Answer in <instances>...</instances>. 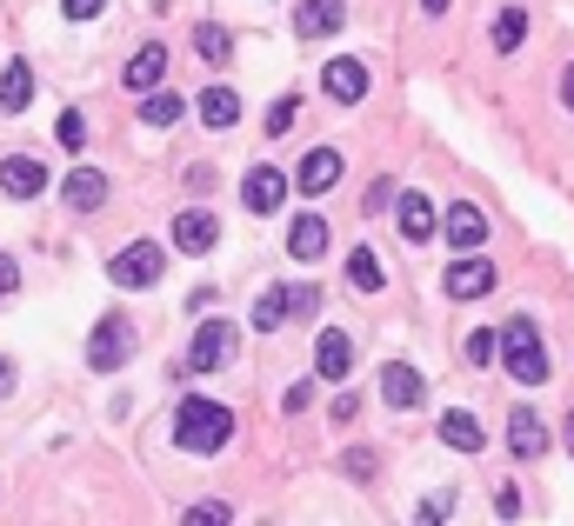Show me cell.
<instances>
[{
	"instance_id": "8992f818",
	"label": "cell",
	"mask_w": 574,
	"mask_h": 526,
	"mask_svg": "<svg viewBox=\"0 0 574 526\" xmlns=\"http://www.w3.org/2000/svg\"><path fill=\"white\" fill-rule=\"evenodd\" d=\"M320 87H327V101H335V107H361L368 101V60L361 54H335L320 67Z\"/></svg>"
},
{
	"instance_id": "d6a6232c",
	"label": "cell",
	"mask_w": 574,
	"mask_h": 526,
	"mask_svg": "<svg viewBox=\"0 0 574 526\" xmlns=\"http://www.w3.org/2000/svg\"><path fill=\"white\" fill-rule=\"evenodd\" d=\"M221 519H234L221 500H201V506H188V526H221Z\"/></svg>"
},
{
	"instance_id": "e575fe53",
	"label": "cell",
	"mask_w": 574,
	"mask_h": 526,
	"mask_svg": "<svg viewBox=\"0 0 574 526\" xmlns=\"http://www.w3.org/2000/svg\"><path fill=\"white\" fill-rule=\"evenodd\" d=\"M307 400H314V380H301V387H288V400H281V407H288V413H307Z\"/></svg>"
},
{
	"instance_id": "ee69618b",
	"label": "cell",
	"mask_w": 574,
	"mask_h": 526,
	"mask_svg": "<svg viewBox=\"0 0 574 526\" xmlns=\"http://www.w3.org/2000/svg\"><path fill=\"white\" fill-rule=\"evenodd\" d=\"M421 8H428V14H448V0H421Z\"/></svg>"
},
{
	"instance_id": "8fae6325",
	"label": "cell",
	"mask_w": 574,
	"mask_h": 526,
	"mask_svg": "<svg viewBox=\"0 0 574 526\" xmlns=\"http://www.w3.org/2000/svg\"><path fill=\"white\" fill-rule=\"evenodd\" d=\"M421 393H428V380H421L415 367H407V361H387V367H381V400H387L394 413H415V407H421Z\"/></svg>"
},
{
	"instance_id": "ffe728a7",
	"label": "cell",
	"mask_w": 574,
	"mask_h": 526,
	"mask_svg": "<svg viewBox=\"0 0 574 526\" xmlns=\"http://www.w3.org/2000/svg\"><path fill=\"white\" fill-rule=\"evenodd\" d=\"M508 447H515L521 460H541V454H548V426H541L528 407H515V413H508Z\"/></svg>"
},
{
	"instance_id": "7c38bea8",
	"label": "cell",
	"mask_w": 574,
	"mask_h": 526,
	"mask_svg": "<svg viewBox=\"0 0 574 526\" xmlns=\"http://www.w3.org/2000/svg\"><path fill=\"white\" fill-rule=\"evenodd\" d=\"M175 247H181V253H194V260H201V253H214V247H221V220H214L207 207L175 214Z\"/></svg>"
},
{
	"instance_id": "ba28073f",
	"label": "cell",
	"mask_w": 574,
	"mask_h": 526,
	"mask_svg": "<svg viewBox=\"0 0 574 526\" xmlns=\"http://www.w3.org/2000/svg\"><path fill=\"white\" fill-rule=\"evenodd\" d=\"M227 361H234V327H227V320H207V327H194L188 367H194V374H214V367H227Z\"/></svg>"
},
{
	"instance_id": "d590c367",
	"label": "cell",
	"mask_w": 574,
	"mask_h": 526,
	"mask_svg": "<svg viewBox=\"0 0 574 526\" xmlns=\"http://www.w3.org/2000/svg\"><path fill=\"white\" fill-rule=\"evenodd\" d=\"M374 467H381V460H374V454H361V447H354V454H348V473H354V480H374Z\"/></svg>"
},
{
	"instance_id": "9a60e30c",
	"label": "cell",
	"mask_w": 574,
	"mask_h": 526,
	"mask_svg": "<svg viewBox=\"0 0 574 526\" xmlns=\"http://www.w3.org/2000/svg\"><path fill=\"white\" fill-rule=\"evenodd\" d=\"M60 201H67L74 214H94V207L108 201V173H101V167H74L67 181H60Z\"/></svg>"
},
{
	"instance_id": "836d02e7",
	"label": "cell",
	"mask_w": 574,
	"mask_h": 526,
	"mask_svg": "<svg viewBox=\"0 0 574 526\" xmlns=\"http://www.w3.org/2000/svg\"><path fill=\"white\" fill-rule=\"evenodd\" d=\"M108 0H67V21H101Z\"/></svg>"
},
{
	"instance_id": "5b68a950",
	"label": "cell",
	"mask_w": 574,
	"mask_h": 526,
	"mask_svg": "<svg viewBox=\"0 0 574 526\" xmlns=\"http://www.w3.org/2000/svg\"><path fill=\"white\" fill-rule=\"evenodd\" d=\"M495 281H502L495 260H481V247H474V253H461L454 267L441 274V294L448 300H487V294H495Z\"/></svg>"
},
{
	"instance_id": "3957f363",
	"label": "cell",
	"mask_w": 574,
	"mask_h": 526,
	"mask_svg": "<svg viewBox=\"0 0 574 526\" xmlns=\"http://www.w3.org/2000/svg\"><path fill=\"white\" fill-rule=\"evenodd\" d=\"M160 274H168V247H154V240H127V247L108 260V281H114V287H127V294L154 287Z\"/></svg>"
},
{
	"instance_id": "cb8c5ba5",
	"label": "cell",
	"mask_w": 574,
	"mask_h": 526,
	"mask_svg": "<svg viewBox=\"0 0 574 526\" xmlns=\"http://www.w3.org/2000/svg\"><path fill=\"white\" fill-rule=\"evenodd\" d=\"M201 121L207 127H234L240 121V94H234V87H207V94H201Z\"/></svg>"
},
{
	"instance_id": "7a4b0ae2",
	"label": "cell",
	"mask_w": 574,
	"mask_h": 526,
	"mask_svg": "<svg viewBox=\"0 0 574 526\" xmlns=\"http://www.w3.org/2000/svg\"><path fill=\"white\" fill-rule=\"evenodd\" d=\"M175 441H181V454H221L234 441V413L207 393H188L175 407Z\"/></svg>"
},
{
	"instance_id": "83f0119b",
	"label": "cell",
	"mask_w": 574,
	"mask_h": 526,
	"mask_svg": "<svg viewBox=\"0 0 574 526\" xmlns=\"http://www.w3.org/2000/svg\"><path fill=\"white\" fill-rule=\"evenodd\" d=\"M281 320H288V287H268V294L255 300V327H261V333H274Z\"/></svg>"
},
{
	"instance_id": "4316f807",
	"label": "cell",
	"mask_w": 574,
	"mask_h": 526,
	"mask_svg": "<svg viewBox=\"0 0 574 526\" xmlns=\"http://www.w3.org/2000/svg\"><path fill=\"white\" fill-rule=\"evenodd\" d=\"M194 54H201L207 67H221V60L234 54V34H227V27H214V21H201V27H194Z\"/></svg>"
},
{
	"instance_id": "1f68e13d",
	"label": "cell",
	"mask_w": 574,
	"mask_h": 526,
	"mask_svg": "<svg viewBox=\"0 0 574 526\" xmlns=\"http://www.w3.org/2000/svg\"><path fill=\"white\" fill-rule=\"evenodd\" d=\"M288 313H320V287H288Z\"/></svg>"
},
{
	"instance_id": "603a6c76",
	"label": "cell",
	"mask_w": 574,
	"mask_h": 526,
	"mask_svg": "<svg viewBox=\"0 0 574 526\" xmlns=\"http://www.w3.org/2000/svg\"><path fill=\"white\" fill-rule=\"evenodd\" d=\"M34 101V67L27 60H14L8 73H0V114H21Z\"/></svg>"
},
{
	"instance_id": "f1b7e54d",
	"label": "cell",
	"mask_w": 574,
	"mask_h": 526,
	"mask_svg": "<svg viewBox=\"0 0 574 526\" xmlns=\"http://www.w3.org/2000/svg\"><path fill=\"white\" fill-rule=\"evenodd\" d=\"M461 354H468V367H487V361H495V327H474L461 340Z\"/></svg>"
},
{
	"instance_id": "f546056e",
	"label": "cell",
	"mask_w": 574,
	"mask_h": 526,
	"mask_svg": "<svg viewBox=\"0 0 574 526\" xmlns=\"http://www.w3.org/2000/svg\"><path fill=\"white\" fill-rule=\"evenodd\" d=\"M54 134H60V147H67V153L88 147V121H80V114H60V127H54Z\"/></svg>"
},
{
	"instance_id": "d4e9b609",
	"label": "cell",
	"mask_w": 574,
	"mask_h": 526,
	"mask_svg": "<svg viewBox=\"0 0 574 526\" xmlns=\"http://www.w3.org/2000/svg\"><path fill=\"white\" fill-rule=\"evenodd\" d=\"M188 107H181V94H168V87H147V101H140V121L147 127H175Z\"/></svg>"
},
{
	"instance_id": "277c9868",
	"label": "cell",
	"mask_w": 574,
	"mask_h": 526,
	"mask_svg": "<svg viewBox=\"0 0 574 526\" xmlns=\"http://www.w3.org/2000/svg\"><path fill=\"white\" fill-rule=\"evenodd\" d=\"M127 354H134L127 320H121V313H101L94 333H88V367H94V374H114V367H127Z\"/></svg>"
},
{
	"instance_id": "f35d334b",
	"label": "cell",
	"mask_w": 574,
	"mask_h": 526,
	"mask_svg": "<svg viewBox=\"0 0 574 526\" xmlns=\"http://www.w3.org/2000/svg\"><path fill=\"white\" fill-rule=\"evenodd\" d=\"M188 187L194 194H214V167H188Z\"/></svg>"
},
{
	"instance_id": "60d3db41",
	"label": "cell",
	"mask_w": 574,
	"mask_h": 526,
	"mask_svg": "<svg viewBox=\"0 0 574 526\" xmlns=\"http://www.w3.org/2000/svg\"><path fill=\"white\" fill-rule=\"evenodd\" d=\"M561 107L574 114V60H567V73H561Z\"/></svg>"
},
{
	"instance_id": "e0dca14e",
	"label": "cell",
	"mask_w": 574,
	"mask_h": 526,
	"mask_svg": "<svg viewBox=\"0 0 574 526\" xmlns=\"http://www.w3.org/2000/svg\"><path fill=\"white\" fill-rule=\"evenodd\" d=\"M0 187H8L14 201H34V194L47 187V167H41L34 153H8V160H0Z\"/></svg>"
},
{
	"instance_id": "30bf717a",
	"label": "cell",
	"mask_w": 574,
	"mask_h": 526,
	"mask_svg": "<svg viewBox=\"0 0 574 526\" xmlns=\"http://www.w3.org/2000/svg\"><path fill=\"white\" fill-rule=\"evenodd\" d=\"M281 201H288V173L281 167H255L248 181H240V207L248 214H281Z\"/></svg>"
},
{
	"instance_id": "484cf974",
	"label": "cell",
	"mask_w": 574,
	"mask_h": 526,
	"mask_svg": "<svg viewBox=\"0 0 574 526\" xmlns=\"http://www.w3.org/2000/svg\"><path fill=\"white\" fill-rule=\"evenodd\" d=\"M528 41V8H502L495 14V54H515Z\"/></svg>"
},
{
	"instance_id": "7bdbcfd3",
	"label": "cell",
	"mask_w": 574,
	"mask_h": 526,
	"mask_svg": "<svg viewBox=\"0 0 574 526\" xmlns=\"http://www.w3.org/2000/svg\"><path fill=\"white\" fill-rule=\"evenodd\" d=\"M561 441H567V454H574V413H567V426H561Z\"/></svg>"
},
{
	"instance_id": "b9f144b4",
	"label": "cell",
	"mask_w": 574,
	"mask_h": 526,
	"mask_svg": "<svg viewBox=\"0 0 574 526\" xmlns=\"http://www.w3.org/2000/svg\"><path fill=\"white\" fill-rule=\"evenodd\" d=\"M8 393H14V367H8V361H0V400H8Z\"/></svg>"
},
{
	"instance_id": "44dd1931",
	"label": "cell",
	"mask_w": 574,
	"mask_h": 526,
	"mask_svg": "<svg viewBox=\"0 0 574 526\" xmlns=\"http://www.w3.org/2000/svg\"><path fill=\"white\" fill-rule=\"evenodd\" d=\"M441 441H448L454 454H481L487 433H481V420H474L468 407H448V413H441Z\"/></svg>"
},
{
	"instance_id": "9c48e42d",
	"label": "cell",
	"mask_w": 574,
	"mask_h": 526,
	"mask_svg": "<svg viewBox=\"0 0 574 526\" xmlns=\"http://www.w3.org/2000/svg\"><path fill=\"white\" fill-rule=\"evenodd\" d=\"M341 27H348V0H301V8H294V34L301 41H327Z\"/></svg>"
},
{
	"instance_id": "7402d4cb",
	"label": "cell",
	"mask_w": 574,
	"mask_h": 526,
	"mask_svg": "<svg viewBox=\"0 0 574 526\" xmlns=\"http://www.w3.org/2000/svg\"><path fill=\"white\" fill-rule=\"evenodd\" d=\"M348 287H354V294H381V287H387V267H381L374 247H354V253H348Z\"/></svg>"
},
{
	"instance_id": "2e32d148",
	"label": "cell",
	"mask_w": 574,
	"mask_h": 526,
	"mask_svg": "<svg viewBox=\"0 0 574 526\" xmlns=\"http://www.w3.org/2000/svg\"><path fill=\"white\" fill-rule=\"evenodd\" d=\"M441 233H448V247H454V253H474V247L487 240V214H481L474 201H461V207H448Z\"/></svg>"
},
{
	"instance_id": "52a82bcc",
	"label": "cell",
	"mask_w": 574,
	"mask_h": 526,
	"mask_svg": "<svg viewBox=\"0 0 574 526\" xmlns=\"http://www.w3.org/2000/svg\"><path fill=\"white\" fill-rule=\"evenodd\" d=\"M394 227H401V240H407V247H428V240L441 233L435 201H428V194H394Z\"/></svg>"
},
{
	"instance_id": "ac0fdd59",
	"label": "cell",
	"mask_w": 574,
	"mask_h": 526,
	"mask_svg": "<svg viewBox=\"0 0 574 526\" xmlns=\"http://www.w3.org/2000/svg\"><path fill=\"white\" fill-rule=\"evenodd\" d=\"M288 253L301 260V267H314V260L327 253V220H320V214H301V220L288 227Z\"/></svg>"
},
{
	"instance_id": "4fadbf2b",
	"label": "cell",
	"mask_w": 574,
	"mask_h": 526,
	"mask_svg": "<svg viewBox=\"0 0 574 526\" xmlns=\"http://www.w3.org/2000/svg\"><path fill=\"white\" fill-rule=\"evenodd\" d=\"M348 367H354V340L341 327H327L314 340V380H348Z\"/></svg>"
},
{
	"instance_id": "74e56055",
	"label": "cell",
	"mask_w": 574,
	"mask_h": 526,
	"mask_svg": "<svg viewBox=\"0 0 574 526\" xmlns=\"http://www.w3.org/2000/svg\"><path fill=\"white\" fill-rule=\"evenodd\" d=\"M495 513H502V519H515V513H521V493H515V487H502V493H495Z\"/></svg>"
},
{
	"instance_id": "d6986e66",
	"label": "cell",
	"mask_w": 574,
	"mask_h": 526,
	"mask_svg": "<svg viewBox=\"0 0 574 526\" xmlns=\"http://www.w3.org/2000/svg\"><path fill=\"white\" fill-rule=\"evenodd\" d=\"M127 87H134V94H147V87H160V80H168V47H160V41H147L134 60H127V73H121Z\"/></svg>"
},
{
	"instance_id": "6da1fadb",
	"label": "cell",
	"mask_w": 574,
	"mask_h": 526,
	"mask_svg": "<svg viewBox=\"0 0 574 526\" xmlns=\"http://www.w3.org/2000/svg\"><path fill=\"white\" fill-rule=\"evenodd\" d=\"M495 361L508 367V380H521V387H548V346H541V327H534L528 313H515V320L495 327Z\"/></svg>"
},
{
	"instance_id": "5bb4252c",
	"label": "cell",
	"mask_w": 574,
	"mask_h": 526,
	"mask_svg": "<svg viewBox=\"0 0 574 526\" xmlns=\"http://www.w3.org/2000/svg\"><path fill=\"white\" fill-rule=\"evenodd\" d=\"M341 181V153L335 147H314V153H301V167H294V187L314 201V194H327V187H335Z\"/></svg>"
},
{
	"instance_id": "4dcf8cb0",
	"label": "cell",
	"mask_w": 574,
	"mask_h": 526,
	"mask_svg": "<svg viewBox=\"0 0 574 526\" xmlns=\"http://www.w3.org/2000/svg\"><path fill=\"white\" fill-rule=\"evenodd\" d=\"M294 114H301V101H294V94H281V101L268 107V134H288V127H294Z\"/></svg>"
},
{
	"instance_id": "8d00e7d4",
	"label": "cell",
	"mask_w": 574,
	"mask_h": 526,
	"mask_svg": "<svg viewBox=\"0 0 574 526\" xmlns=\"http://www.w3.org/2000/svg\"><path fill=\"white\" fill-rule=\"evenodd\" d=\"M14 287H21V267H14V260H8V253H0V300H8Z\"/></svg>"
},
{
	"instance_id": "ab89813d",
	"label": "cell",
	"mask_w": 574,
	"mask_h": 526,
	"mask_svg": "<svg viewBox=\"0 0 574 526\" xmlns=\"http://www.w3.org/2000/svg\"><path fill=\"white\" fill-rule=\"evenodd\" d=\"M354 413H361V393H341V400H335V420H341V426H348V420H354Z\"/></svg>"
}]
</instances>
